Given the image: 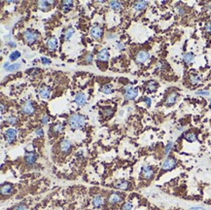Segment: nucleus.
<instances>
[{
  "label": "nucleus",
  "mask_w": 211,
  "mask_h": 210,
  "mask_svg": "<svg viewBox=\"0 0 211 210\" xmlns=\"http://www.w3.org/2000/svg\"><path fill=\"white\" fill-rule=\"evenodd\" d=\"M21 67H22L21 63H13V64H10V66L6 70L7 71H15V70H18Z\"/></svg>",
  "instance_id": "72a5a7b5"
},
{
  "label": "nucleus",
  "mask_w": 211,
  "mask_h": 210,
  "mask_svg": "<svg viewBox=\"0 0 211 210\" xmlns=\"http://www.w3.org/2000/svg\"><path fill=\"white\" fill-rule=\"evenodd\" d=\"M147 89H149L150 92H155L156 89H158V84L157 82L155 81H149L147 83Z\"/></svg>",
  "instance_id": "cd10ccee"
},
{
  "label": "nucleus",
  "mask_w": 211,
  "mask_h": 210,
  "mask_svg": "<svg viewBox=\"0 0 211 210\" xmlns=\"http://www.w3.org/2000/svg\"><path fill=\"white\" fill-rule=\"evenodd\" d=\"M38 37H39V35L36 31L31 30V29H27L25 30V32L23 33V38H25V40L27 44H33L38 39Z\"/></svg>",
  "instance_id": "7ed1b4c3"
},
{
  "label": "nucleus",
  "mask_w": 211,
  "mask_h": 210,
  "mask_svg": "<svg viewBox=\"0 0 211 210\" xmlns=\"http://www.w3.org/2000/svg\"><path fill=\"white\" fill-rule=\"evenodd\" d=\"M104 203V198L101 194H96V196L93 197L92 200V204L95 207H100L101 205H103Z\"/></svg>",
  "instance_id": "aec40b11"
},
{
  "label": "nucleus",
  "mask_w": 211,
  "mask_h": 210,
  "mask_svg": "<svg viewBox=\"0 0 211 210\" xmlns=\"http://www.w3.org/2000/svg\"><path fill=\"white\" fill-rule=\"evenodd\" d=\"M25 159L27 165H33L37 161V154L33 153V152L32 153H27L25 157Z\"/></svg>",
  "instance_id": "2eb2a0df"
},
{
  "label": "nucleus",
  "mask_w": 211,
  "mask_h": 210,
  "mask_svg": "<svg viewBox=\"0 0 211 210\" xmlns=\"http://www.w3.org/2000/svg\"><path fill=\"white\" fill-rule=\"evenodd\" d=\"M124 200V197H122V194L119 193H112L108 197V202L110 204H116L119 203Z\"/></svg>",
  "instance_id": "f8f14e48"
},
{
  "label": "nucleus",
  "mask_w": 211,
  "mask_h": 210,
  "mask_svg": "<svg viewBox=\"0 0 211 210\" xmlns=\"http://www.w3.org/2000/svg\"><path fill=\"white\" fill-rule=\"evenodd\" d=\"M100 91L102 92L104 95H110V93L113 92V87H112V85H110V84L104 85L103 87L101 88Z\"/></svg>",
  "instance_id": "a878e982"
},
{
  "label": "nucleus",
  "mask_w": 211,
  "mask_h": 210,
  "mask_svg": "<svg viewBox=\"0 0 211 210\" xmlns=\"http://www.w3.org/2000/svg\"><path fill=\"white\" fill-rule=\"evenodd\" d=\"M194 58H195V56H194V54L193 53H185L184 54H183V60H184V62H186V63H192L193 60H194Z\"/></svg>",
  "instance_id": "5701e85b"
},
{
  "label": "nucleus",
  "mask_w": 211,
  "mask_h": 210,
  "mask_svg": "<svg viewBox=\"0 0 211 210\" xmlns=\"http://www.w3.org/2000/svg\"><path fill=\"white\" fill-rule=\"evenodd\" d=\"M109 7H110L112 10L119 11L121 8H122V4H121L119 1H110V3H109Z\"/></svg>",
  "instance_id": "bb28decb"
},
{
  "label": "nucleus",
  "mask_w": 211,
  "mask_h": 210,
  "mask_svg": "<svg viewBox=\"0 0 211 210\" xmlns=\"http://www.w3.org/2000/svg\"><path fill=\"white\" fill-rule=\"evenodd\" d=\"M17 122H18V120L15 116H9L7 118V123L10 124L11 126H15V124H17Z\"/></svg>",
  "instance_id": "c9c22d12"
},
{
  "label": "nucleus",
  "mask_w": 211,
  "mask_h": 210,
  "mask_svg": "<svg viewBox=\"0 0 211 210\" xmlns=\"http://www.w3.org/2000/svg\"><path fill=\"white\" fill-rule=\"evenodd\" d=\"M41 61H42L43 64H46V65H48V64L51 63V60H49V58H47L45 57H41Z\"/></svg>",
  "instance_id": "c03bdc74"
},
{
  "label": "nucleus",
  "mask_w": 211,
  "mask_h": 210,
  "mask_svg": "<svg viewBox=\"0 0 211 210\" xmlns=\"http://www.w3.org/2000/svg\"><path fill=\"white\" fill-rule=\"evenodd\" d=\"M115 187L117 189H120V190H123V191H127L130 187V183L128 181L120 180V181L115 183Z\"/></svg>",
  "instance_id": "a211bd4d"
},
{
  "label": "nucleus",
  "mask_w": 211,
  "mask_h": 210,
  "mask_svg": "<svg viewBox=\"0 0 211 210\" xmlns=\"http://www.w3.org/2000/svg\"><path fill=\"white\" fill-rule=\"evenodd\" d=\"M205 30H206V32L211 33V22H209L206 23V25H205Z\"/></svg>",
  "instance_id": "de8ad7c7"
},
{
  "label": "nucleus",
  "mask_w": 211,
  "mask_h": 210,
  "mask_svg": "<svg viewBox=\"0 0 211 210\" xmlns=\"http://www.w3.org/2000/svg\"><path fill=\"white\" fill-rule=\"evenodd\" d=\"M44 134V131H43L42 128H37L36 130H35V135L37 136V137H40V136H43Z\"/></svg>",
  "instance_id": "37998d69"
},
{
  "label": "nucleus",
  "mask_w": 211,
  "mask_h": 210,
  "mask_svg": "<svg viewBox=\"0 0 211 210\" xmlns=\"http://www.w3.org/2000/svg\"><path fill=\"white\" fill-rule=\"evenodd\" d=\"M196 95H201V96H208L210 93L207 91H198L196 92Z\"/></svg>",
  "instance_id": "a19ab883"
},
{
  "label": "nucleus",
  "mask_w": 211,
  "mask_h": 210,
  "mask_svg": "<svg viewBox=\"0 0 211 210\" xmlns=\"http://www.w3.org/2000/svg\"><path fill=\"white\" fill-rule=\"evenodd\" d=\"M178 97V93L176 92H170L169 95H167L166 99V106H172L173 104H175Z\"/></svg>",
  "instance_id": "ddd939ff"
},
{
  "label": "nucleus",
  "mask_w": 211,
  "mask_h": 210,
  "mask_svg": "<svg viewBox=\"0 0 211 210\" xmlns=\"http://www.w3.org/2000/svg\"><path fill=\"white\" fill-rule=\"evenodd\" d=\"M165 68V63H163V61H159L158 62V64H157V70H162Z\"/></svg>",
  "instance_id": "49530a36"
},
{
  "label": "nucleus",
  "mask_w": 211,
  "mask_h": 210,
  "mask_svg": "<svg viewBox=\"0 0 211 210\" xmlns=\"http://www.w3.org/2000/svg\"><path fill=\"white\" fill-rule=\"evenodd\" d=\"M17 134H18V132H17V130H16V128H13V127L8 128V130L5 131L6 141L9 144L13 143L16 140V138H17Z\"/></svg>",
  "instance_id": "0eeeda50"
},
{
  "label": "nucleus",
  "mask_w": 211,
  "mask_h": 210,
  "mask_svg": "<svg viewBox=\"0 0 211 210\" xmlns=\"http://www.w3.org/2000/svg\"><path fill=\"white\" fill-rule=\"evenodd\" d=\"M176 128H177V130H180V131L184 130V127H177Z\"/></svg>",
  "instance_id": "6e6d98bb"
},
{
  "label": "nucleus",
  "mask_w": 211,
  "mask_h": 210,
  "mask_svg": "<svg viewBox=\"0 0 211 210\" xmlns=\"http://www.w3.org/2000/svg\"><path fill=\"white\" fill-rule=\"evenodd\" d=\"M27 209H28V207H27V205L25 203H19L14 207V210H27Z\"/></svg>",
  "instance_id": "4c0bfd02"
},
{
  "label": "nucleus",
  "mask_w": 211,
  "mask_h": 210,
  "mask_svg": "<svg viewBox=\"0 0 211 210\" xmlns=\"http://www.w3.org/2000/svg\"><path fill=\"white\" fill-rule=\"evenodd\" d=\"M185 139H186V141H188L190 143H193L195 141H197L198 136H197L196 133H194V132H189V133H187L185 135Z\"/></svg>",
  "instance_id": "393cba45"
},
{
  "label": "nucleus",
  "mask_w": 211,
  "mask_h": 210,
  "mask_svg": "<svg viewBox=\"0 0 211 210\" xmlns=\"http://www.w3.org/2000/svg\"><path fill=\"white\" fill-rule=\"evenodd\" d=\"M54 4V2H48V1H39L38 2V8L42 11H48L50 9L51 5Z\"/></svg>",
  "instance_id": "412c9836"
},
{
  "label": "nucleus",
  "mask_w": 211,
  "mask_h": 210,
  "mask_svg": "<svg viewBox=\"0 0 211 210\" xmlns=\"http://www.w3.org/2000/svg\"><path fill=\"white\" fill-rule=\"evenodd\" d=\"M7 45H8V46H10V47H14V48H15L16 46H17V44H16V43H15L13 40H11V41H9V42H7Z\"/></svg>",
  "instance_id": "3c124183"
},
{
  "label": "nucleus",
  "mask_w": 211,
  "mask_h": 210,
  "mask_svg": "<svg viewBox=\"0 0 211 210\" xmlns=\"http://www.w3.org/2000/svg\"><path fill=\"white\" fill-rule=\"evenodd\" d=\"M150 58V54L147 52V51H139V52L136 54L135 57V60L138 63H144L146 62Z\"/></svg>",
  "instance_id": "6e6552de"
},
{
  "label": "nucleus",
  "mask_w": 211,
  "mask_h": 210,
  "mask_svg": "<svg viewBox=\"0 0 211 210\" xmlns=\"http://www.w3.org/2000/svg\"><path fill=\"white\" fill-rule=\"evenodd\" d=\"M132 208V203L131 202H127L123 205V210H131Z\"/></svg>",
  "instance_id": "79ce46f5"
},
{
  "label": "nucleus",
  "mask_w": 211,
  "mask_h": 210,
  "mask_svg": "<svg viewBox=\"0 0 211 210\" xmlns=\"http://www.w3.org/2000/svg\"><path fill=\"white\" fill-rule=\"evenodd\" d=\"M19 57H21V53H19V51H14L13 53H11L9 58H10V60L14 61V60H18Z\"/></svg>",
  "instance_id": "2f4dec72"
},
{
  "label": "nucleus",
  "mask_w": 211,
  "mask_h": 210,
  "mask_svg": "<svg viewBox=\"0 0 211 210\" xmlns=\"http://www.w3.org/2000/svg\"><path fill=\"white\" fill-rule=\"evenodd\" d=\"M73 6V2L68 0V1H63L62 2V10L63 11H68L72 8Z\"/></svg>",
  "instance_id": "c85d7f7f"
},
{
  "label": "nucleus",
  "mask_w": 211,
  "mask_h": 210,
  "mask_svg": "<svg viewBox=\"0 0 211 210\" xmlns=\"http://www.w3.org/2000/svg\"><path fill=\"white\" fill-rule=\"evenodd\" d=\"M109 52H108V50L107 49H103V50H101L100 52L97 54V60H100V61H107L109 60Z\"/></svg>",
  "instance_id": "f3484780"
},
{
  "label": "nucleus",
  "mask_w": 211,
  "mask_h": 210,
  "mask_svg": "<svg viewBox=\"0 0 211 210\" xmlns=\"http://www.w3.org/2000/svg\"><path fill=\"white\" fill-rule=\"evenodd\" d=\"M74 102H75L78 106H84V105L87 103V95L83 92L77 93L75 97H74Z\"/></svg>",
  "instance_id": "9d476101"
},
{
  "label": "nucleus",
  "mask_w": 211,
  "mask_h": 210,
  "mask_svg": "<svg viewBox=\"0 0 211 210\" xmlns=\"http://www.w3.org/2000/svg\"><path fill=\"white\" fill-rule=\"evenodd\" d=\"M117 48L119 50H125V44L122 42H118L117 43Z\"/></svg>",
  "instance_id": "09e8293b"
},
{
  "label": "nucleus",
  "mask_w": 211,
  "mask_h": 210,
  "mask_svg": "<svg viewBox=\"0 0 211 210\" xmlns=\"http://www.w3.org/2000/svg\"><path fill=\"white\" fill-rule=\"evenodd\" d=\"M190 81L193 85H198L201 82V76L198 75V74H193L190 77Z\"/></svg>",
  "instance_id": "b1692460"
},
{
  "label": "nucleus",
  "mask_w": 211,
  "mask_h": 210,
  "mask_svg": "<svg viewBox=\"0 0 211 210\" xmlns=\"http://www.w3.org/2000/svg\"><path fill=\"white\" fill-rule=\"evenodd\" d=\"M47 47H48V49L50 51H56L57 47V40L54 37H51L48 39V41H47Z\"/></svg>",
  "instance_id": "6ab92c4d"
},
{
  "label": "nucleus",
  "mask_w": 211,
  "mask_h": 210,
  "mask_svg": "<svg viewBox=\"0 0 211 210\" xmlns=\"http://www.w3.org/2000/svg\"><path fill=\"white\" fill-rule=\"evenodd\" d=\"M103 112H104V115L106 117H111L113 114H114V109L110 108V107H106L103 109Z\"/></svg>",
  "instance_id": "f704fd0d"
},
{
  "label": "nucleus",
  "mask_w": 211,
  "mask_h": 210,
  "mask_svg": "<svg viewBox=\"0 0 211 210\" xmlns=\"http://www.w3.org/2000/svg\"><path fill=\"white\" fill-rule=\"evenodd\" d=\"M204 208L201 207V206H197V207H192L191 210H204Z\"/></svg>",
  "instance_id": "603ef678"
},
{
  "label": "nucleus",
  "mask_w": 211,
  "mask_h": 210,
  "mask_svg": "<svg viewBox=\"0 0 211 210\" xmlns=\"http://www.w3.org/2000/svg\"><path fill=\"white\" fill-rule=\"evenodd\" d=\"M172 148H173V142L172 141H169V143L166 144V146L165 148V155L167 156L169 153H170V151L172 150Z\"/></svg>",
  "instance_id": "473e14b6"
},
{
  "label": "nucleus",
  "mask_w": 211,
  "mask_h": 210,
  "mask_svg": "<svg viewBox=\"0 0 211 210\" xmlns=\"http://www.w3.org/2000/svg\"><path fill=\"white\" fill-rule=\"evenodd\" d=\"M25 149H26V151H27V152H28V153H32L33 150H34V146H33V145H31V144H30V145L26 146Z\"/></svg>",
  "instance_id": "8fccbe9b"
},
{
  "label": "nucleus",
  "mask_w": 211,
  "mask_h": 210,
  "mask_svg": "<svg viewBox=\"0 0 211 210\" xmlns=\"http://www.w3.org/2000/svg\"><path fill=\"white\" fill-rule=\"evenodd\" d=\"M38 92L40 95V97L43 99H47L49 98L50 96V92H51V89L48 86H41L38 89Z\"/></svg>",
  "instance_id": "4468645a"
},
{
  "label": "nucleus",
  "mask_w": 211,
  "mask_h": 210,
  "mask_svg": "<svg viewBox=\"0 0 211 210\" xmlns=\"http://www.w3.org/2000/svg\"><path fill=\"white\" fill-rule=\"evenodd\" d=\"M209 108L211 109V98L209 99Z\"/></svg>",
  "instance_id": "4d7b16f0"
},
{
  "label": "nucleus",
  "mask_w": 211,
  "mask_h": 210,
  "mask_svg": "<svg viewBox=\"0 0 211 210\" xmlns=\"http://www.w3.org/2000/svg\"><path fill=\"white\" fill-rule=\"evenodd\" d=\"M49 116L47 115V114H43L42 117H41V124H43V126H46V124H48L49 123Z\"/></svg>",
  "instance_id": "e433bc0d"
},
{
  "label": "nucleus",
  "mask_w": 211,
  "mask_h": 210,
  "mask_svg": "<svg viewBox=\"0 0 211 210\" xmlns=\"http://www.w3.org/2000/svg\"><path fill=\"white\" fill-rule=\"evenodd\" d=\"M34 111H35V108H34V105H33V103H32V101L27 100V101H25V102L22 104V112L25 115L30 116V115L33 114Z\"/></svg>",
  "instance_id": "423d86ee"
},
{
  "label": "nucleus",
  "mask_w": 211,
  "mask_h": 210,
  "mask_svg": "<svg viewBox=\"0 0 211 210\" xmlns=\"http://www.w3.org/2000/svg\"><path fill=\"white\" fill-rule=\"evenodd\" d=\"M141 172L143 177L146 179V180H151V179L154 178L155 175V171L153 169V167L149 165H144L141 168Z\"/></svg>",
  "instance_id": "39448f33"
},
{
  "label": "nucleus",
  "mask_w": 211,
  "mask_h": 210,
  "mask_svg": "<svg viewBox=\"0 0 211 210\" xmlns=\"http://www.w3.org/2000/svg\"><path fill=\"white\" fill-rule=\"evenodd\" d=\"M175 8H176V11H177V13H178L179 15H180V16L185 15V13H186L185 9H184V8H183L182 6H180V5H179V4H177V5L175 6Z\"/></svg>",
  "instance_id": "58836bf2"
},
{
  "label": "nucleus",
  "mask_w": 211,
  "mask_h": 210,
  "mask_svg": "<svg viewBox=\"0 0 211 210\" xmlns=\"http://www.w3.org/2000/svg\"><path fill=\"white\" fill-rule=\"evenodd\" d=\"M5 109H6V106H4V103L2 102L1 103V113H2V114L4 113V111H5Z\"/></svg>",
  "instance_id": "864d4df0"
},
{
  "label": "nucleus",
  "mask_w": 211,
  "mask_h": 210,
  "mask_svg": "<svg viewBox=\"0 0 211 210\" xmlns=\"http://www.w3.org/2000/svg\"><path fill=\"white\" fill-rule=\"evenodd\" d=\"M138 95V89L132 87H127L125 89V99L126 100H133Z\"/></svg>",
  "instance_id": "20e7f679"
},
{
  "label": "nucleus",
  "mask_w": 211,
  "mask_h": 210,
  "mask_svg": "<svg viewBox=\"0 0 211 210\" xmlns=\"http://www.w3.org/2000/svg\"><path fill=\"white\" fill-rule=\"evenodd\" d=\"M177 165V161L173 157H169L165 159V162H163L162 165V172H165V171H169L175 168Z\"/></svg>",
  "instance_id": "f03ea898"
},
{
  "label": "nucleus",
  "mask_w": 211,
  "mask_h": 210,
  "mask_svg": "<svg viewBox=\"0 0 211 210\" xmlns=\"http://www.w3.org/2000/svg\"><path fill=\"white\" fill-rule=\"evenodd\" d=\"M63 126H62V124H57L56 126H54L53 130H54V132L57 134H60L61 133L62 131H63Z\"/></svg>",
  "instance_id": "c756f323"
},
{
  "label": "nucleus",
  "mask_w": 211,
  "mask_h": 210,
  "mask_svg": "<svg viewBox=\"0 0 211 210\" xmlns=\"http://www.w3.org/2000/svg\"><path fill=\"white\" fill-rule=\"evenodd\" d=\"M206 9H207V10H211V2L208 3L207 5H206Z\"/></svg>",
  "instance_id": "5fc2aeb1"
},
{
  "label": "nucleus",
  "mask_w": 211,
  "mask_h": 210,
  "mask_svg": "<svg viewBox=\"0 0 211 210\" xmlns=\"http://www.w3.org/2000/svg\"><path fill=\"white\" fill-rule=\"evenodd\" d=\"M91 35L92 37L95 39H100L102 36V28L99 25H95L91 28Z\"/></svg>",
  "instance_id": "9b49d317"
},
{
  "label": "nucleus",
  "mask_w": 211,
  "mask_h": 210,
  "mask_svg": "<svg viewBox=\"0 0 211 210\" xmlns=\"http://www.w3.org/2000/svg\"><path fill=\"white\" fill-rule=\"evenodd\" d=\"M60 148L61 153H63L64 155H67V154L70 153V152H71L72 144H71V142L69 141V140L64 139V140H62V141L60 142Z\"/></svg>",
  "instance_id": "1a4fd4ad"
},
{
  "label": "nucleus",
  "mask_w": 211,
  "mask_h": 210,
  "mask_svg": "<svg viewBox=\"0 0 211 210\" xmlns=\"http://www.w3.org/2000/svg\"><path fill=\"white\" fill-rule=\"evenodd\" d=\"M68 124L71 130H82L86 126V118L83 115L80 114H73L70 116L68 120Z\"/></svg>",
  "instance_id": "f257e3e1"
},
{
  "label": "nucleus",
  "mask_w": 211,
  "mask_h": 210,
  "mask_svg": "<svg viewBox=\"0 0 211 210\" xmlns=\"http://www.w3.org/2000/svg\"><path fill=\"white\" fill-rule=\"evenodd\" d=\"M74 32H75V30H74V28H72V27H70V28H68L67 30H66V32H65V35H64V40H69L70 38H71V36L74 34Z\"/></svg>",
  "instance_id": "7c9ffc66"
},
{
  "label": "nucleus",
  "mask_w": 211,
  "mask_h": 210,
  "mask_svg": "<svg viewBox=\"0 0 211 210\" xmlns=\"http://www.w3.org/2000/svg\"><path fill=\"white\" fill-rule=\"evenodd\" d=\"M143 100H144V102H145V104H146L147 107H150V106H151V98H150V97H148V96L144 97Z\"/></svg>",
  "instance_id": "a18cd8bd"
},
{
  "label": "nucleus",
  "mask_w": 211,
  "mask_h": 210,
  "mask_svg": "<svg viewBox=\"0 0 211 210\" xmlns=\"http://www.w3.org/2000/svg\"><path fill=\"white\" fill-rule=\"evenodd\" d=\"M92 58H93V56L92 54H87V56H86V57H85V60H84V62L86 64H89V63H91V62L92 61Z\"/></svg>",
  "instance_id": "ea45409f"
},
{
  "label": "nucleus",
  "mask_w": 211,
  "mask_h": 210,
  "mask_svg": "<svg viewBox=\"0 0 211 210\" xmlns=\"http://www.w3.org/2000/svg\"><path fill=\"white\" fill-rule=\"evenodd\" d=\"M148 5L147 1H137L134 3L133 5V10L134 11H142L143 9H145Z\"/></svg>",
  "instance_id": "4be33fe9"
},
{
  "label": "nucleus",
  "mask_w": 211,
  "mask_h": 210,
  "mask_svg": "<svg viewBox=\"0 0 211 210\" xmlns=\"http://www.w3.org/2000/svg\"><path fill=\"white\" fill-rule=\"evenodd\" d=\"M0 193H1L2 196H7V194H11L13 193V185L9 184V183H6V184H3L0 188Z\"/></svg>",
  "instance_id": "dca6fc26"
}]
</instances>
